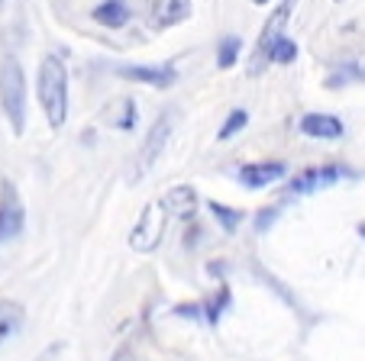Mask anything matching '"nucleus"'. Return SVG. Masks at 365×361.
Returning a JSON list of instances; mask_svg holds the SVG:
<instances>
[{
	"instance_id": "obj_22",
	"label": "nucleus",
	"mask_w": 365,
	"mask_h": 361,
	"mask_svg": "<svg viewBox=\"0 0 365 361\" xmlns=\"http://www.w3.org/2000/svg\"><path fill=\"white\" fill-rule=\"evenodd\" d=\"M175 316H187V320H200V316H204V307H200V303H178V307H175Z\"/></svg>"
},
{
	"instance_id": "obj_15",
	"label": "nucleus",
	"mask_w": 365,
	"mask_h": 361,
	"mask_svg": "<svg viewBox=\"0 0 365 361\" xmlns=\"http://www.w3.org/2000/svg\"><path fill=\"white\" fill-rule=\"evenodd\" d=\"M210 213H214V219L223 226V232H236L240 229V223L246 216H242V210H236V206H227V204H217V200H210Z\"/></svg>"
},
{
	"instance_id": "obj_5",
	"label": "nucleus",
	"mask_w": 365,
	"mask_h": 361,
	"mask_svg": "<svg viewBox=\"0 0 365 361\" xmlns=\"http://www.w3.org/2000/svg\"><path fill=\"white\" fill-rule=\"evenodd\" d=\"M343 177H352L349 168L343 164H320V168H307L301 171L297 177H291V184L284 187L288 197H301V194H314V191H324V187H333L336 181Z\"/></svg>"
},
{
	"instance_id": "obj_6",
	"label": "nucleus",
	"mask_w": 365,
	"mask_h": 361,
	"mask_svg": "<svg viewBox=\"0 0 365 361\" xmlns=\"http://www.w3.org/2000/svg\"><path fill=\"white\" fill-rule=\"evenodd\" d=\"M23 219H26V213H23V200L16 194V184L4 177L0 181V242H10V239L20 236Z\"/></svg>"
},
{
	"instance_id": "obj_4",
	"label": "nucleus",
	"mask_w": 365,
	"mask_h": 361,
	"mask_svg": "<svg viewBox=\"0 0 365 361\" xmlns=\"http://www.w3.org/2000/svg\"><path fill=\"white\" fill-rule=\"evenodd\" d=\"M165 219H168V213L162 210V204H145L130 232V246L136 252H155L162 236H165Z\"/></svg>"
},
{
	"instance_id": "obj_24",
	"label": "nucleus",
	"mask_w": 365,
	"mask_h": 361,
	"mask_svg": "<svg viewBox=\"0 0 365 361\" xmlns=\"http://www.w3.org/2000/svg\"><path fill=\"white\" fill-rule=\"evenodd\" d=\"M252 4H269V0H252Z\"/></svg>"
},
{
	"instance_id": "obj_2",
	"label": "nucleus",
	"mask_w": 365,
	"mask_h": 361,
	"mask_svg": "<svg viewBox=\"0 0 365 361\" xmlns=\"http://www.w3.org/2000/svg\"><path fill=\"white\" fill-rule=\"evenodd\" d=\"M0 103H4V113L14 132L20 136L26 130V75L16 55H4L0 62Z\"/></svg>"
},
{
	"instance_id": "obj_8",
	"label": "nucleus",
	"mask_w": 365,
	"mask_h": 361,
	"mask_svg": "<svg viewBox=\"0 0 365 361\" xmlns=\"http://www.w3.org/2000/svg\"><path fill=\"white\" fill-rule=\"evenodd\" d=\"M284 164L282 162H252V164H242L240 168V184L249 187V191H262V187L275 184L284 177Z\"/></svg>"
},
{
	"instance_id": "obj_1",
	"label": "nucleus",
	"mask_w": 365,
	"mask_h": 361,
	"mask_svg": "<svg viewBox=\"0 0 365 361\" xmlns=\"http://www.w3.org/2000/svg\"><path fill=\"white\" fill-rule=\"evenodd\" d=\"M36 97L52 130H62L68 120V68L58 55H46L36 78Z\"/></svg>"
},
{
	"instance_id": "obj_3",
	"label": "nucleus",
	"mask_w": 365,
	"mask_h": 361,
	"mask_svg": "<svg viewBox=\"0 0 365 361\" xmlns=\"http://www.w3.org/2000/svg\"><path fill=\"white\" fill-rule=\"evenodd\" d=\"M294 4H297V0H282V4L275 7V14L269 16L265 29L259 33V39H255V48H252V58H249V75H252V78L262 75L265 65L272 62V48H275V42L284 36V23H288Z\"/></svg>"
},
{
	"instance_id": "obj_21",
	"label": "nucleus",
	"mask_w": 365,
	"mask_h": 361,
	"mask_svg": "<svg viewBox=\"0 0 365 361\" xmlns=\"http://www.w3.org/2000/svg\"><path fill=\"white\" fill-rule=\"evenodd\" d=\"M278 219V206H269V210H259V216H255V229L259 232H265V229H272V223Z\"/></svg>"
},
{
	"instance_id": "obj_18",
	"label": "nucleus",
	"mask_w": 365,
	"mask_h": 361,
	"mask_svg": "<svg viewBox=\"0 0 365 361\" xmlns=\"http://www.w3.org/2000/svg\"><path fill=\"white\" fill-rule=\"evenodd\" d=\"M246 123H249V113L246 110H230V116H227V123L220 126V132H217V139H233L240 130H246Z\"/></svg>"
},
{
	"instance_id": "obj_12",
	"label": "nucleus",
	"mask_w": 365,
	"mask_h": 361,
	"mask_svg": "<svg viewBox=\"0 0 365 361\" xmlns=\"http://www.w3.org/2000/svg\"><path fill=\"white\" fill-rule=\"evenodd\" d=\"M187 16H191V0H155L152 4V26L155 29L175 26Z\"/></svg>"
},
{
	"instance_id": "obj_20",
	"label": "nucleus",
	"mask_w": 365,
	"mask_h": 361,
	"mask_svg": "<svg viewBox=\"0 0 365 361\" xmlns=\"http://www.w3.org/2000/svg\"><path fill=\"white\" fill-rule=\"evenodd\" d=\"M117 126L120 130H133V126H136V103L133 100H123V113H120Z\"/></svg>"
},
{
	"instance_id": "obj_14",
	"label": "nucleus",
	"mask_w": 365,
	"mask_h": 361,
	"mask_svg": "<svg viewBox=\"0 0 365 361\" xmlns=\"http://www.w3.org/2000/svg\"><path fill=\"white\" fill-rule=\"evenodd\" d=\"M23 326V307L14 300H0V345L7 339H14Z\"/></svg>"
},
{
	"instance_id": "obj_23",
	"label": "nucleus",
	"mask_w": 365,
	"mask_h": 361,
	"mask_svg": "<svg viewBox=\"0 0 365 361\" xmlns=\"http://www.w3.org/2000/svg\"><path fill=\"white\" fill-rule=\"evenodd\" d=\"M359 236H362V239H365V223H359Z\"/></svg>"
},
{
	"instance_id": "obj_11",
	"label": "nucleus",
	"mask_w": 365,
	"mask_h": 361,
	"mask_svg": "<svg viewBox=\"0 0 365 361\" xmlns=\"http://www.w3.org/2000/svg\"><path fill=\"white\" fill-rule=\"evenodd\" d=\"M301 132L310 139H343L346 126L333 113H307L301 120Z\"/></svg>"
},
{
	"instance_id": "obj_16",
	"label": "nucleus",
	"mask_w": 365,
	"mask_h": 361,
	"mask_svg": "<svg viewBox=\"0 0 365 361\" xmlns=\"http://www.w3.org/2000/svg\"><path fill=\"white\" fill-rule=\"evenodd\" d=\"M230 303H233V293H230L227 284H220V291H217V300H210L204 307V320L210 323V326H217L220 323V316L230 310Z\"/></svg>"
},
{
	"instance_id": "obj_19",
	"label": "nucleus",
	"mask_w": 365,
	"mask_h": 361,
	"mask_svg": "<svg viewBox=\"0 0 365 361\" xmlns=\"http://www.w3.org/2000/svg\"><path fill=\"white\" fill-rule=\"evenodd\" d=\"M297 58V42L288 39V36H282V39L275 42V48H272V62L278 65H291Z\"/></svg>"
},
{
	"instance_id": "obj_9",
	"label": "nucleus",
	"mask_w": 365,
	"mask_h": 361,
	"mask_svg": "<svg viewBox=\"0 0 365 361\" xmlns=\"http://www.w3.org/2000/svg\"><path fill=\"white\" fill-rule=\"evenodd\" d=\"M168 136H172V116H159L155 123H152V130H149V136H145V142H143V152H139V171H145V168H152V162L162 155V149H165V142H168Z\"/></svg>"
},
{
	"instance_id": "obj_13",
	"label": "nucleus",
	"mask_w": 365,
	"mask_h": 361,
	"mask_svg": "<svg viewBox=\"0 0 365 361\" xmlns=\"http://www.w3.org/2000/svg\"><path fill=\"white\" fill-rule=\"evenodd\" d=\"M91 16L107 29H120V26H126V20H130V7H126L123 0H103V4L94 7Z\"/></svg>"
},
{
	"instance_id": "obj_10",
	"label": "nucleus",
	"mask_w": 365,
	"mask_h": 361,
	"mask_svg": "<svg viewBox=\"0 0 365 361\" xmlns=\"http://www.w3.org/2000/svg\"><path fill=\"white\" fill-rule=\"evenodd\" d=\"M159 204H162V210H165L168 216L191 219L194 213H197V191H194L191 184H178V187H172V191H168Z\"/></svg>"
},
{
	"instance_id": "obj_25",
	"label": "nucleus",
	"mask_w": 365,
	"mask_h": 361,
	"mask_svg": "<svg viewBox=\"0 0 365 361\" xmlns=\"http://www.w3.org/2000/svg\"><path fill=\"white\" fill-rule=\"evenodd\" d=\"M0 4H4V0H0Z\"/></svg>"
},
{
	"instance_id": "obj_17",
	"label": "nucleus",
	"mask_w": 365,
	"mask_h": 361,
	"mask_svg": "<svg viewBox=\"0 0 365 361\" xmlns=\"http://www.w3.org/2000/svg\"><path fill=\"white\" fill-rule=\"evenodd\" d=\"M240 46H242L240 36H223L220 39V48H217V65H220L223 71L236 65V58H240Z\"/></svg>"
},
{
	"instance_id": "obj_7",
	"label": "nucleus",
	"mask_w": 365,
	"mask_h": 361,
	"mask_svg": "<svg viewBox=\"0 0 365 361\" xmlns=\"http://www.w3.org/2000/svg\"><path fill=\"white\" fill-rule=\"evenodd\" d=\"M117 75L126 78V81L149 84V88H172L178 81V71L172 65H123Z\"/></svg>"
}]
</instances>
